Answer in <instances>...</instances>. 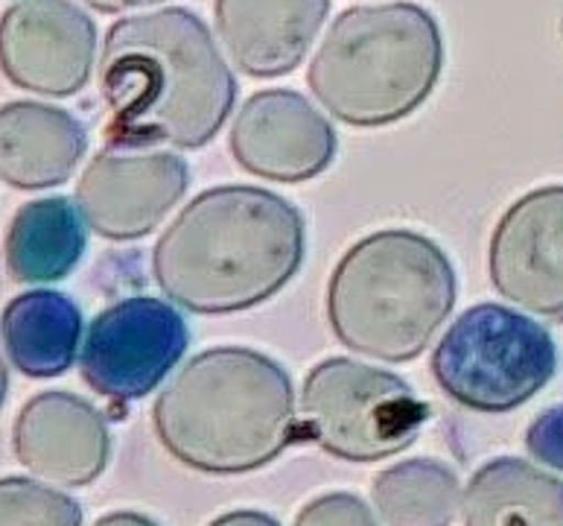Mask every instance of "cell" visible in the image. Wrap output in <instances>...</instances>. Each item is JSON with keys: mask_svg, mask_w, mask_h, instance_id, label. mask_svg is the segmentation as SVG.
<instances>
[{"mask_svg": "<svg viewBox=\"0 0 563 526\" xmlns=\"http://www.w3.org/2000/svg\"><path fill=\"white\" fill-rule=\"evenodd\" d=\"M97 77L114 144L202 150L236 100V79L211 30L185 7L114 21Z\"/></svg>", "mask_w": 563, "mask_h": 526, "instance_id": "6da1fadb", "label": "cell"}, {"mask_svg": "<svg viewBox=\"0 0 563 526\" xmlns=\"http://www.w3.org/2000/svg\"><path fill=\"white\" fill-rule=\"evenodd\" d=\"M307 229L284 196L252 185L202 190L169 222L152 252V275L173 305L202 316L240 314L301 270Z\"/></svg>", "mask_w": 563, "mask_h": 526, "instance_id": "7a4b0ae2", "label": "cell"}, {"mask_svg": "<svg viewBox=\"0 0 563 526\" xmlns=\"http://www.w3.org/2000/svg\"><path fill=\"white\" fill-rule=\"evenodd\" d=\"M169 457L202 474H249L295 441V390L269 354L217 346L190 357L152 407Z\"/></svg>", "mask_w": 563, "mask_h": 526, "instance_id": "3957f363", "label": "cell"}, {"mask_svg": "<svg viewBox=\"0 0 563 526\" xmlns=\"http://www.w3.org/2000/svg\"><path fill=\"white\" fill-rule=\"evenodd\" d=\"M459 284L435 240L386 229L356 240L328 281L330 331L345 349L386 363L421 357L453 314Z\"/></svg>", "mask_w": 563, "mask_h": 526, "instance_id": "277c9868", "label": "cell"}, {"mask_svg": "<svg viewBox=\"0 0 563 526\" xmlns=\"http://www.w3.org/2000/svg\"><path fill=\"white\" fill-rule=\"evenodd\" d=\"M444 68L435 18L418 3L353 7L330 24L307 70L321 109L347 127H388L427 100Z\"/></svg>", "mask_w": 563, "mask_h": 526, "instance_id": "5b68a950", "label": "cell"}, {"mask_svg": "<svg viewBox=\"0 0 563 526\" xmlns=\"http://www.w3.org/2000/svg\"><path fill=\"white\" fill-rule=\"evenodd\" d=\"M432 377L446 398L476 413H508L534 398L558 369L552 333L503 305H476L432 351Z\"/></svg>", "mask_w": 563, "mask_h": 526, "instance_id": "8992f818", "label": "cell"}, {"mask_svg": "<svg viewBox=\"0 0 563 526\" xmlns=\"http://www.w3.org/2000/svg\"><path fill=\"white\" fill-rule=\"evenodd\" d=\"M427 416L409 383L351 357L321 360L303 381V434L345 462L395 457L421 436Z\"/></svg>", "mask_w": 563, "mask_h": 526, "instance_id": "52a82bcc", "label": "cell"}, {"mask_svg": "<svg viewBox=\"0 0 563 526\" xmlns=\"http://www.w3.org/2000/svg\"><path fill=\"white\" fill-rule=\"evenodd\" d=\"M185 316L152 296L106 307L85 333L79 372L97 395L137 401L150 395L187 351Z\"/></svg>", "mask_w": 563, "mask_h": 526, "instance_id": "ba28073f", "label": "cell"}, {"mask_svg": "<svg viewBox=\"0 0 563 526\" xmlns=\"http://www.w3.org/2000/svg\"><path fill=\"white\" fill-rule=\"evenodd\" d=\"M190 171L167 150L111 144L91 158L76 185L88 229L106 240H141L158 229L185 196Z\"/></svg>", "mask_w": 563, "mask_h": 526, "instance_id": "9c48e42d", "label": "cell"}, {"mask_svg": "<svg viewBox=\"0 0 563 526\" xmlns=\"http://www.w3.org/2000/svg\"><path fill=\"white\" fill-rule=\"evenodd\" d=\"M97 65V26L74 0H15L0 15V74L15 88L74 97Z\"/></svg>", "mask_w": 563, "mask_h": 526, "instance_id": "30bf717a", "label": "cell"}, {"mask_svg": "<svg viewBox=\"0 0 563 526\" xmlns=\"http://www.w3.org/2000/svg\"><path fill=\"white\" fill-rule=\"evenodd\" d=\"M488 275L505 302L563 319V185L529 190L499 217Z\"/></svg>", "mask_w": 563, "mask_h": 526, "instance_id": "8fae6325", "label": "cell"}, {"mask_svg": "<svg viewBox=\"0 0 563 526\" xmlns=\"http://www.w3.org/2000/svg\"><path fill=\"white\" fill-rule=\"evenodd\" d=\"M228 146L252 176L298 185L328 171L336 158V129L307 97L289 88L252 94L236 111Z\"/></svg>", "mask_w": 563, "mask_h": 526, "instance_id": "7c38bea8", "label": "cell"}, {"mask_svg": "<svg viewBox=\"0 0 563 526\" xmlns=\"http://www.w3.org/2000/svg\"><path fill=\"white\" fill-rule=\"evenodd\" d=\"M12 450L44 483L82 489L109 465L111 436L93 404L74 392L53 390L38 392L21 407L12 425Z\"/></svg>", "mask_w": 563, "mask_h": 526, "instance_id": "4fadbf2b", "label": "cell"}, {"mask_svg": "<svg viewBox=\"0 0 563 526\" xmlns=\"http://www.w3.org/2000/svg\"><path fill=\"white\" fill-rule=\"evenodd\" d=\"M330 0H217V35L236 68L254 79L292 74L324 26Z\"/></svg>", "mask_w": 563, "mask_h": 526, "instance_id": "5bb4252c", "label": "cell"}, {"mask_svg": "<svg viewBox=\"0 0 563 526\" xmlns=\"http://www.w3.org/2000/svg\"><path fill=\"white\" fill-rule=\"evenodd\" d=\"M88 150V132L70 111L51 102L0 106V182L18 190L65 185Z\"/></svg>", "mask_w": 563, "mask_h": 526, "instance_id": "9a60e30c", "label": "cell"}, {"mask_svg": "<svg viewBox=\"0 0 563 526\" xmlns=\"http://www.w3.org/2000/svg\"><path fill=\"white\" fill-rule=\"evenodd\" d=\"M85 217L65 196H44L24 202L3 238V266L15 284H53L68 278L82 261Z\"/></svg>", "mask_w": 563, "mask_h": 526, "instance_id": "2e32d148", "label": "cell"}, {"mask_svg": "<svg viewBox=\"0 0 563 526\" xmlns=\"http://www.w3.org/2000/svg\"><path fill=\"white\" fill-rule=\"evenodd\" d=\"M0 337L18 372L35 381L59 377L79 357L82 310L56 289H26L3 307Z\"/></svg>", "mask_w": 563, "mask_h": 526, "instance_id": "e0dca14e", "label": "cell"}, {"mask_svg": "<svg viewBox=\"0 0 563 526\" xmlns=\"http://www.w3.org/2000/svg\"><path fill=\"white\" fill-rule=\"evenodd\" d=\"M464 526H563V480L526 459H490L471 476Z\"/></svg>", "mask_w": 563, "mask_h": 526, "instance_id": "ac0fdd59", "label": "cell"}, {"mask_svg": "<svg viewBox=\"0 0 563 526\" xmlns=\"http://www.w3.org/2000/svg\"><path fill=\"white\" fill-rule=\"evenodd\" d=\"M371 497L388 526H453L464 492L453 468L421 457L379 471Z\"/></svg>", "mask_w": 563, "mask_h": 526, "instance_id": "d6986e66", "label": "cell"}, {"mask_svg": "<svg viewBox=\"0 0 563 526\" xmlns=\"http://www.w3.org/2000/svg\"><path fill=\"white\" fill-rule=\"evenodd\" d=\"M0 526H82V506L26 476L0 480Z\"/></svg>", "mask_w": 563, "mask_h": 526, "instance_id": "ffe728a7", "label": "cell"}, {"mask_svg": "<svg viewBox=\"0 0 563 526\" xmlns=\"http://www.w3.org/2000/svg\"><path fill=\"white\" fill-rule=\"evenodd\" d=\"M292 526H377V518L356 494L333 492L307 503Z\"/></svg>", "mask_w": 563, "mask_h": 526, "instance_id": "44dd1931", "label": "cell"}, {"mask_svg": "<svg viewBox=\"0 0 563 526\" xmlns=\"http://www.w3.org/2000/svg\"><path fill=\"white\" fill-rule=\"evenodd\" d=\"M526 450L540 465L563 471V404L549 407L531 421L526 434Z\"/></svg>", "mask_w": 563, "mask_h": 526, "instance_id": "7402d4cb", "label": "cell"}, {"mask_svg": "<svg viewBox=\"0 0 563 526\" xmlns=\"http://www.w3.org/2000/svg\"><path fill=\"white\" fill-rule=\"evenodd\" d=\"M208 526H280V524L272 518V515H266V512L236 509V512H225V515H219V518L211 520Z\"/></svg>", "mask_w": 563, "mask_h": 526, "instance_id": "603a6c76", "label": "cell"}, {"mask_svg": "<svg viewBox=\"0 0 563 526\" xmlns=\"http://www.w3.org/2000/svg\"><path fill=\"white\" fill-rule=\"evenodd\" d=\"M82 3L85 7L97 9V12L114 15V12H126V9L152 7V3H161V0H82Z\"/></svg>", "mask_w": 563, "mask_h": 526, "instance_id": "cb8c5ba5", "label": "cell"}, {"mask_svg": "<svg viewBox=\"0 0 563 526\" xmlns=\"http://www.w3.org/2000/svg\"><path fill=\"white\" fill-rule=\"evenodd\" d=\"M93 526H158L152 518L141 515V512H109L102 515Z\"/></svg>", "mask_w": 563, "mask_h": 526, "instance_id": "d4e9b609", "label": "cell"}, {"mask_svg": "<svg viewBox=\"0 0 563 526\" xmlns=\"http://www.w3.org/2000/svg\"><path fill=\"white\" fill-rule=\"evenodd\" d=\"M7 392H9V372H7V363H3V354H0V407H3V401H7Z\"/></svg>", "mask_w": 563, "mask_h": 526, "instance_id": "484cf974", "label": "cell"}]
</instances>
